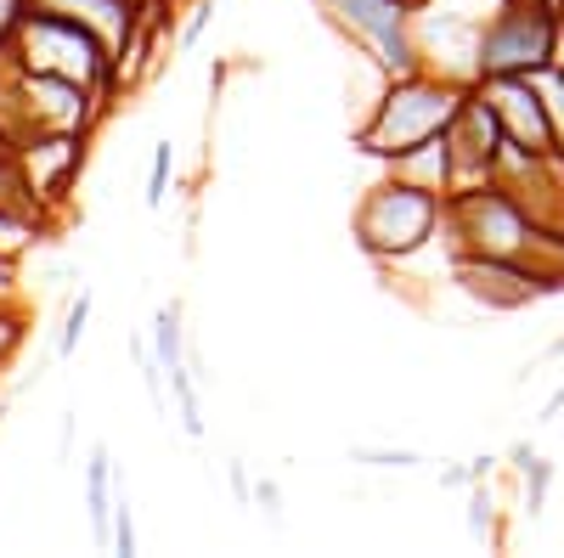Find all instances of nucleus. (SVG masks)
<instances>
[{
	"label": "nucleus",
	"mask_w": 564,
	"mask_h": 558,
	"mask_svg": "<svg viewBox=\"0 0 564 558\" xmlns=\"http://www.w3.org/2000/svg\"><path fill=\"white\" fill-rule=\"evenodd\" d=\"M463 97H468V85L463 79H446L435 68L395 74V79H384L372 113L356 124V147L367 158L390 164V158H401V153H412L423 142H435V135H446V124L457 119Z\"/></svg>",
	"instance_id": "f257e3e1"
},
{
	"label": "nucleus",
	"mask_w": 564,
	"mask_h": 558,
	"mask_svg": "<svg viewBox=\"0 0 564 558\" xmlns=\"http://www.w3.org/2000/svg\"><path fill=\"white\" fill-rule=\"evenodd\" d=\"M350 231L372 260H412L417 249H430L446 231V198L384 169V180L361 193Z\"/></svg>",
	"instance_id": "f03ea898"
},
{
	"label": "nucleus",
	"mask_w": 564,
	"mask_h": 558,
	"mask_svg": "<svg viewBox=\"0 0 564 558\" xmlns=\"http://www.w3.org/2000/svg\"><path fill=\"white\" fill-rule=\"evenodd\" d=\"M542 220L520 193H508L502 180L457 186L446 198V238L457 254H486V260H531Z\"/></svg>",
	"instance_id": "7ed1b4c3"
},
{
	"label": "nucleus",
	"mask_w": 564,
	"mask_h": 558,
	"mask_svg": "<svg viewBox=\"0 0 564 558\" xmlns=\"http://www.w3.org/2000/svg\"><path fill=\"white\" fill-rule=\"evenodd\" d=\"M12 63L29 68V74H57V79H74V85H90V90H108L119 97L113 85V52L90 34L85 23L63 18V12H40L29 7V18L18 23L12 34Z\"/></svg>",
	"instance_id": "20e7f679"
},
{
	"label": "nucleus",
	"mask_w": 564,
	"mask_h": 558,
	"mask_svg": "<svg viewBox=\"0 0 564 558\" xmlns=\"http://www.w3.org/2000/svg\"><path fill=\"white\" fill-rule=\"evenodd\" d=\"M322 18L334 23L350 52L372 57L390 79L423 68V45H417V7L406 0H316Z\"/></svg>",
	"instance_id": "39448f33"
},
{
	"label": "nucleus",
	"mask_w": 564,
	"mask_h": 558,
	"mask_svg": "<svg viewBox=\"0 0 564 558\" xmlns=\"http://www.w3.org/2000/svg\"><path fill=\"white\" fill-rule=\"evenodd\" d=\"M113 97L108 90H90L57 74H29L18 68V90H12V108H7V130L12 142L29 130H57V135H97V124L108 119Z\"/></svg>",
	"instance_id": "423d86ee"
},
{
	"label": "nucleus",
	"mask_w": 564,
	"mask_h": 558,
	"mask_svg": "<svg viewBox=\"0 0 564 558\" xmlns=\"http://www.w3.org/2000/svg\"><path fill=\"white\" fill-rule=\"evenodd\" d=\"M558 52V23L536 7V0H508L497 18L480 23L475 40V74L497 79V74H542Z\"/></svg>",
	"instance_id": "0eeeda50"
},
{
	"label": "nucleus",
	"mask_w": 564,
	"mask_h": 558,
	"mask_svg": "<svg viewBox=\"0 0 564 558\" xmlns=\"http://www.w3.org/2000/svg\"><path fill=\"white\" fill-rule=\"evenodd\" d=\"M85 142H90V135H57V130H29V135H18V142H12L18 180H23V193L45 215L68 204L74 180L85 169Z\"/></svg>",
	"instance_id": "6e6552de"
},
{
	"label": "nucleus",
	"mask_w": 564,
	"mask_h": 558,
	"mask_svg": "<svg viewBox=\"0 0 564 558\" xmlns=\"http://www.w3.org/2000/svg\"><path fill=\"white\" fill-rule=\"evenodd\" d=\"M475 85H480V97L491 102L508 147H520V153H558L547 102H542V90H536L531 74H497V79H475Z\"/></svg>",
	"instance_id": "1a4fd4ad"
},
{
	"label": "nucleus",
	"mask_w": 564,
	"mask_h": 558,
	"mask_svg": "<svg viewBox=\"0 0 564 558\" xmlns=\"http://www.w3.org/2000/svg\"><path fill=\"white\" fill-rule=\"evenodd\" d=\"M446 147H452V164H457V186H480V180L497 175L502 124H497L491 102L480 97V85H468V97H463L457 119L446 124Z\"/></svg>",
	"instance_id": "9d476101"
},
{
	"label": "nucleus",
	"mask_w": 564,
	"mask_h": 558,
	"mask_svg": "<svg viewBox=\"0 0 564 558\" xmlns=\"http://www.w3.org/2000/svg\"><path fill=\"white\" fill-rule=\"evenodd\" d=\"M457 283L468 299H480L486 310H513L536 299V276L520 260H486V254H457Z\"/></svg>",
	"instance_id": "9b49d317"
},
{
	"label": "nucleus",
	"mask_w": 564,
	"mask_h": 558,
	"mask_svg": "<svg viewBox=\"0 0 564 558\" xmlns=\"http://www.w3.org/2000/svg\"><path fill=\"white\" fill-rule=\"evenodd\" d=\"M384 169H390V175H401V180H412V186H423V193H441V198H452V193H457V164H452L446 135H435V142H423V147H412V153L390 158Z\"/></svg>",
	"instance_id": "f8f14e48"
},
{
	"label": "nucleus",
	"mask_w": 564,
	"mask_h": 558,
	"mask_svg": "<svg viewBox=\"0 0 564 558\" xmlns=\"http://www.w3.org/2000/svg\"><path fill=\"white\" fill-rule=\"evenodd\" d=\"M124 474L113 469V451L108 446H90L85 457V514H90V536L108 547V530H113V496H119Z\"/></svg>",
	"instance_id": "ddd939ff"
},
{
	"label": "nucleus",
	"mask_w": 564,
	"mask_h": 558,
	"mask_svg": "<svg viewBox=\"0 0 564 558\" xmlns=\"http://www.w3.org/2000/svg\"><path fill=\"white\" fill-rule=\"evenodd\" d=\"M153 355H159V366H164V379L170 372H181L186 366V305L181 299H170V305H159V316H153Z\"/></svg>",
	"instance_id": "4468645a"
},
{
	"label": "nucleus",
	"mask_w": 564,
	"mask_h": 558,
	"mask_svg": "<svg viewBox=\"0 0 564 558\" xmlns=\"http://www.w3.org/2000/svg\"><path fill=\"white\" fill-rule=\"evenodd\" d=\"M23 344H29V299H7L0 305V379L12 372Z\"/></svg>",
	"instance_id": "2eb2a0df"
},
{
	"label": "nucleus",
	"mask_w": 564,
	"mask_h": 558,
	"mask_svg": "<svg viewBox=\"0 0 564 558\" xmlns=\"http://www.w3.org/2000/svg\"><path fill=\"white\" fill-rule=\"evenodd\" d=\"M90 316H97V294L90 288H79L74 299H68V310H63V333H57V361H68L79 344H85V333H90Z\"/></svg>",
	"instance_id": "dca6fc26"
},
{
	"label": "nucleus",
	"mask_w": 564,
	"mask_h": 558,
	"mask_svg": "<svg viewBox=\"0 0 564 558\" xmlns=\"http://www.w3.org/2000/svg\"><path fill=\"white\" fill-rule=\"evenodd\" d=\"M463 525H468V536L475 541H502V525H497V507H491V480H475L468 485V514H463Z\"/></svg>",
	"instance_id": "f3484780"
},
{
	"label": "nucleus",
	"mask_w": 564,
	"mask_h": 558,
	"mask_svg": "<svg viewBox=\"0 0 564 558\" xmlns=\"http://www.w3.org/2000/svg\"><path fill=\"white\" fill-rule=\"evenodd\" d=\"M108 552H119V558H135V552H141V536H135V507H130V485H119V496H113Z\"/></svg>",
	"instance_id": "a211bd4d"
},
{
	"label": "nucleus",
	"mask_w": 564,
	"mask_h": 558,
	"mask_svg": "<svg viewBox=\"0 0 564 558\" xmlns=\"http://www.w3.org/2000/svg\"><path fill=\"white\" fill-rule=\"evenodd\" d=\"M520 480H525V514L536 519L542 507H547V491H553V462L547 457H531L525 469H520Z\"/></svg>",
	"instance_id": "6ab92c4d"
},
{
	"label": "nucleus",
	"mask_w": 564,
	"mask_h": 558,
	"mask_svg": "<svg viewBox=\"0 0 564 558\" xmlns=\"http://www.w3.org/2000/svg\"><path fill=\"white\" fill-rule=\"evenodd\" d=\"M350 457H356V462H367V469H395V474L423 469V457H417V451H401V446H395V451H390V446H356Z\"/></svg>",
	"instance_id": "aec40b11"
},
{
	"label": "nucleus",
	"mask_w": 564,
	"mask_h": 558,
	"mask_svg": "<svg viewBox=\"0 0 564 558\" xmlns=\"http://www.w3.org/2000/svg\"><path fill=\"white\" fill-rule=\"evenodd\" d=\"M170 175H175V147L159 142V147H153V164H148V209H164V198H170Z\"/></svg>",
	"instance_id": "412c9836"
},
{
	"label": "nucleus",
	"mask_w": 564,
	"mask_h": 558,
	"mask_svg": "<svg viewBox=\"0 0 564 558\" xmlns=\"http://www.w3.org/2000/svg\"><path fill=\"white\" fill-rule=\"evenodd\" d=\"M29 7H34V0H0V52L12 45V34H18V23L29 18Z\"/></svg>",
	"instance_id": "4be33fe9"
},
{
	"label": "nucleus",
	"mask_w": 564,
	"mask_h": 558,
	"mask_svg": "<svg viewBox=\"0 0 564 558\" xmlns=\"http://www.w3.org/2000/svg\"><path fill=\"white\" fill-rule=\"evenodd\" d=\"M249 502H254V507H260V514H265V519H271V525H282V485H276V480H260V485H254V496H249Z\"/></svg>",
	"instance_id": "5701e85b"
},
{
	"label": "nucleus",
	"mask_w": 564,
	"mask_h": 558,
	"mask_svg": "<svg viewBox=\"0 0 564 558\" xmlns=\"http://www.w3.org/2000/svg\"><path fill=\"white\" fill-rule=\"evenodd\" d=\"M7 299H23V265L18 260H0V305Z\"/></svg>",
	"instance_id": "b1692460"
},
{
	"label": "nucleus",
	"mask_w": 564,
	"mask_h": 558,
	"mask_svg": "<svg viewBox=\"0 0 564 558\" xmlns=\"http://www.w3.org/2000/svg\"><path fill=\"white\" fill-rule=\"evenodd\" d=\"M226 485H231V496H238V502H249V496H254V485H249V469H243V462H226Z\"/></svg>",
	"instance_id": "393cba45"
},
{
	"label": "nucleus",
	"mask_w": 564,
	"mask_h": 558,
	"mask_svg": "<svg viewBox=\"0 0 564 558\" xmlns=\"http://www.w3.org/2000/svg\"><path fill=\"white\" fill-rule=\"evenodd\" d=\"M441 485H446V491H468V485H475L468 462H452V469H441Z\"/></svg>",
	"instance_id": "a878e982"
},
{
	"label": "nucleus",
	"mask_w": 564,
	"mask_h": 558,
	"mask_svg": "<svg viewBox=\"0 0 564 558\" xmlns=\"http://www.w3.org/2000/svg\"><path fill=\"white\" fill-rule=\"evenodd\" d=\"M558 417H564V384L553 390V401L542 406V424H558Z\"/></svg>",
	"instance_id": "bb28decb"
},
{
	"label": "nucleus",
	"mask_w": 564,
	"mask_h": 558,
	"mask_svg": "<svg viewBox=\"0 0 564 558\" xmlns=\"http://www.w3.org/2000/svg\"><path fill=\"white\" fill-rule=\"evenodd\" d=\"M406 7H423V0H406Z\"/></svg>",
	"instance_id": "cd10ccee"
}]
</instances>
